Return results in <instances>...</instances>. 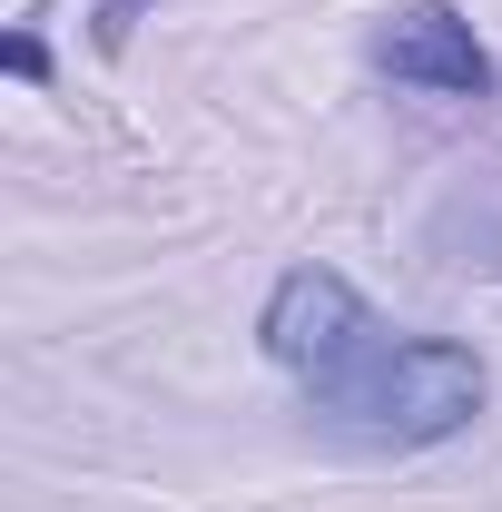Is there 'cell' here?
Here are the masks:
<instances>
[{
  "label": "cell",
  "mask_w": 502,
  "mask_h": 512,
  "mask_svg": "<svg viewBox=\"0 0 502 512\" xmlns=\"http://www.w3.org/2000/svg\"><path fill=\"white\" fill-rule=\"evenodd\" d=\"M256 345H266L276 375L306 394L315 424H335L355 444H384V453L453 444L493 404V375H483L473 345L384 325L365 306V286L335 276V266H286L276 296H266V316H256Z\"/></svg>",
  "instance_id": "6da1fadb"
},
{
  "label": "cell",
  "mask_w": 502,
  "mask_h": 512,
  "mask_svg": "<svg viewBox=\"0 0 502 512\" xmlns=\"http://www.w3.org/2000/svg\"><path fill=\"white\" fill-rule=\"evenodd\" d=\"M365 60H375L394 89H414V99H493L502 89L483 30H473L453 0H394L375 20V40H365Z\"/></svg>",
  "instance_id": "7a4b0ae2"
},
{
  "label": "cell",
  "mask_w": 502,
  "mask_h": 512,
  "mask_svg": "<svg viewBox=\"0 0 502 512\" xmlns=\"http://www.w3.org/2000/svg\"><path fill=\"white\" fill-rule=\"evenodd\" d=\"M148 10H158V0H99V10H89V40H99V50L119 60V50H128V30H138Z\"/></svg>",
  "instance_id": "3957f363"
},
{
  "label": "cell",
  "mask_w": 502,
  "mask_h": 512,
  "mask_svg": "<svg viewBox=\"0 0 502 512\" xmlns=\"http://www.w3.org/2000/svg\"><path fill=\"white\" fill-rule=\"evenodd\" d=\"M0 60H10V79H30V89H40V79H50V40H40V30H10V40H0Z\"/></svg>",
  "instance_id": "277c9868"
}]
</instances>
